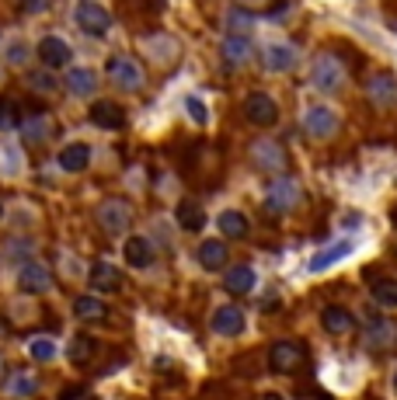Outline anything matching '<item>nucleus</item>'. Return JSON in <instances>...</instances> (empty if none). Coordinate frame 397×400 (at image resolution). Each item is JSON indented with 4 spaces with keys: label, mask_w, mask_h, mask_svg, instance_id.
I'll return each mask as SVG.
<instances>
[{
    "label": "nucleus",
    "mask_w": 397,
    "mask_h": 400,
    "mask_svg": "<svg viewBox=\"0 0 397 400\" xmlns=\"http://www.w3.org/2000/svg\"><path fill=\"white\" fill-rule=\"evenodd\" d=\"M320 324L328 327V334H349V331H356V317L345 307H328L320 314Z\"/></svg>",
    "instance_id": "obj_20"
},
{
    "label": "nucleus",
    "mask_w": 397,
    "mask_h": 400,
    "mask_svg": "<svg viewBox=\"0 0 397 400\" xmlns=\"http://www.w3.org/2000/svg\"><path fill=\"white\" fill-rule=\"evenodd\" d=\"M91 122L101 125V129H122L125 125V112L116 101H94L91 105Z\"/></svg>",
    "instance_id": "obj_16"
},
{
    "label": "nucleus",
    "mask_w": 397,
    "mask_h": 400,
    "mask_svg": "<svg viewBox=\"0 0 397 400\" xmlns=\"http://www.w3.org/2000/svg\"><path fill=\"white\" fill-rule=\"evenodd\" d=\"M223 63L227 67H244L251 56H255V45H251V39L247 35H237V32H230L227 39H223Z\"/></svg>",
    "instance_id": "obj_13"
},
{
    "label": "nucleus",
    "mask_w": 397,
    "mask_h": 400,
    "mask_svg": "<svg viewBox=\"0 0 397 400\" xmlns=\"http://www.w3.org/2000/svg\"><path fill=\"white\" fill-rule=\"evenodd\" d=\"M352 254V244L349 240H342V244H331V247H324V251H318L314 258H311V265H307V272H324V268H331L335 261H342V258H349Z\"/></svg>",
    "instance_id": "obj_18"
},
{
    "label": "nucleus",
    "mask_w": 397,
    "mask_h": 400,
    "mask_svg": "<svg viewBox=\"0 0 397 400\" xmlns=\"http://www.w3.org/2000/svg\"><path fill=\"white\" fill-rule=\"evenodd\" d=\"M223 289L234 292V296L251 292V289H255V272H251L247 265H234V268H227V272H223Z\"/></svg>",
    "instance_id": "obj_19"
},
{
    "label": "nucleus",
    "mask_w": 397,
    "mask_h": 400,
    "mask_svg": "<svg viewBox=\"0 0 397 400\" xmlns=\"http://www.w3.org/2000/svg\"><path fill=\"white\" fill-rule=\"evenodd\" d=\"M213 331L220 338H237L240 331H244V310L240 307H220L213 314Z\"/></svg>",
    "instance_id": "obj_14"
},
{
    "label": "nucleus",
    "mask_w": 397,
    "mask_h": 400,
    "mask_svg": "<svg viewBox=\"0 0 397 400\" xmlns=\"http://www.w3.org/2000/svg\"><path fill=\"white\" fill-rule=\"evenodd\" d=\"M366 98L376 108H397V77L394 74H373L366 80Z\"/></svg>",
    "instance_id": "obj_5"
},
{
    "label": "nucleus",
    "mask_w": 397,
    "mask_h": 400,
    "mask_svg": "<svg viewBox=\"0 0 397 400\" xmlns=\"http://www.w3.org/2000/svg\"><path fill=\"white\" fill-rule=\"evenodd\" d=\"M303 132L314 136V139H328V136L338 132V115H335L331 108H324V105H314V108H307V115H303Z\"/></svg>",
    "instance_id": "obj_7"
},
{
    "label": "nucleus",
    "mask_w": 397,
    "mask_h": 400,
    "mask_svg": "<svg viewBox=\"0 0 397 400\" xmlns=\"http://www.w3.org/2000/svg\"><path fill=\"white\" fill-rule=\"evenodd\" d=\"M14 112H11V101H0V125H11Z\"/></svg>",
    "instance_id": "obj_36"
},
{
    "label": "nucleus",
    "mask_w": 397,
    "mask_h": 400,
    "mask_svg": "<svg viewBox=\"0 0 397 400\" xmlns=\"http://www.w3.org/2000/svg\"><path fill=\"white\" fill-rule=\"evenodd\" d=\"M311 84L318 91H338L345 84V63L335 56V52H320L311 67Z\"/></svg>",
    "instance_id": "obj_1"
},
{
    "label": "nucleus",
    "mask_w": 397,
    "mask_h": 400,
    "mask_svg": "<svg viewBox=\"0 0 397 400\" xmlns=\"http://www.w3.org/2000/svg\"><path fill=\"white\" fill-rule=\"evenodd\" d=\"M394 390H397V369H394Z\"/></svg>",
    "instance_id": "obj_39"
},
{
    "label": "nucleus",
    "mask_w": 397,
    "mask_h": 400,
    "mask_svg": "<svg viewBox=\"0 0 397 400\" xmlns=\"http://www.w3.org/2000/svg\"><path fill=\"white\" fill-rule=\"evenodd\" d=\"M303 362H307V355H303V345L300 341H276L269 348V365L276 372H296Z\"/></svg>",
    "instance_id": "obj_4"
},
{
    "label": "nucleus",
    "mask_w": 397,
    "mask_h": 400,
    "mask_svg": "<svg viewBox=\"0 0 397 400\" xmlns=\"http://www.w3.org/2000/svg\"><path fill=\"white\" fill-rule=\"evenodd\" d=\"M262 67H265L269 74H286V70H293V67H296V49L286 45V42L265 45V49H262Z\"/></svg>",
    "instance_id": "obj_12"
},
{
    "label": "nucleus",
    "mask_w": 397,
    "mask_h": 400,
    "mask_svg": "<svg viewBox=\"0 0 397 400\" xmlns=\"http://www.w3.org/2000/svg\"><path fill=\"white\" fill-rule=\"evenodd\" d=\"M373 303L394 310L397 307V279H376L373 282Z\"/></svg>",
    "instance_id": "obj_27"
},
{
    "label": "nucleus",
    "mask_w": 397,
    "mask_h": 400,
    "mask_svg": "<svg viewBox=\"0 0 397 400\" xmlns=\"http://www.w3.org/2000/svg\"><path fill=\"white\" fill-rule=\"evenodd\" d=\"M125 261H129L133 268H147V265L154 261V247H150V240L147 237H129L125 240Z\"/></svg>",
    "instance_id": "obj_22"
},
{
    "label": "nucleus",
    "mask_w": 397,
    "mask_h": 400,
    "mask_svg": "<svg viewBox=\"0 0 397 400\" xmlns=\"http://www.w3.org/2000/svg\"><path fill=\"white\" fill-rule=\"evenodd\" d=\"M366 348L373 352H391L397 348V324L394 320H369L366 324Z\"/></svg>",
    "instance_id": "obj_10"
},
{
    "label": "nucleus",
    "mask_w": 397,
    "mask_h": 400,
    "mask_svg": "<svg viewBox=\"0 0 397 400\" xmlns=\"http://www.w3.org/2000/svg\"><path fill=\"white\" fill-rule=\"evenodd\" d=\"M98 223H101L108 234H122V230L133 223V209H129V202L108 199L101 209H98Z\"/></svg>",
    "instance_id": "obj_11"
},
{
    "label": "nucleus",
    "mask_w": 397,
    "mask_h": 400,
    "mask_svg": "<svg viewBox=\"0 0 397 400\" xmlns=\"http://www.w3.org/2000/svg\"><path fill=\"white\" fill-rule=\"evenodd\" d=\"M67 84H70V91H74V94H91V91L98 87V77H94L91 70H70Z\"/></svg>",
    "instance_id": "obj_29"
},
{
    "label": "nucleus",
    "mask_w": 397,
    "mask_h": 400,
    "mask_svg": "<svg viewBox=\"0 0 397 400\" xmlns=\"http://www.w3.org/2000/svg\"><path fill=\"white\" fill-rule=\"evenodd\" d=\"M39 56L45 67H52V70H60V67H67L70 63V45L63 39H56V35H45L39 42Z\"/></svg>",
    "instance_id": "obj_15"
},
{
    "label": "nucleus",
    "mask_w": 397,
    "mask_h": 400,
    "mask_svg": "<svg viewBox=\"0 0 397 400\" xmlns=\"http://www.w3.org/2000/svg\"><path fill=\"white\" fill-rule=\"evenodd\" d=\"M91 285H94L98 292H116V289H122V275H119V268H112V265L98 261V265L91 268Z\"/></svg>",
    "instance_id": "obj_21"
},
{
    "label": "nucleus",
    "mask_w": 397,
    "mask_h": 400,
    "mask_svg": "<svg viewBox=\"0 0 397 400\" xmlns=\"http://www.w3.org/2000/svg\"><path fill=\"white\" fill-rule=\"evenodd\" d=\"M32 84H35V87H42V91H52V87H56V80H49L45 74H35V80H32Z\"/></svg>",
    "instance_id": "obj_37"
},
{
    "label": "nucleus",
    "mask_w": 397,
    "mask_h": 400,
    "mask_svg": "<svg viewBox=\"0 0 397 400\" xmlns=\"http://www.w3.org/2000/svg\"><path fill=\"white\" fill-rule=\"evenodd\" d=\"M227 25H230V32L244 35V32L255 25V21H251V11H244V7H240V11H230V14H227Z\"/></svg>",
    "instance_id": "obj_31"
},
{
    "label": "nucleus",
    "mask_w": 397,
    "mask_h": 400,
    "mask_svg": "<svg viewBox=\"0 0 397 400\" xmlns=\"http://www.w3.org/2000/svg\"><path fill=\"white\" fill-rule=\"evenodd\" d=\"M87 164H91V147H87V143H70V147L60 154V167L70 171V174L84 171Z\"/></svg>",
    "instance_id": "obj_23"
},
{
    "label": "nucleus",
    "mask_w": 397,
    "mask_h": 400,
    "mask_svg": "<svg viewBox=\"0 0 397 400\" xmlns=\"http://www.w3.org/2000/svg\"><path fill=\"white\" fill-rule=\"evenodd\" d=\"M262 400H286V397H279V394H265Z\"/></svg>",
    "instance_id": "obj_38"
},
{
    "label": "nucleus",
    "mask_w": 397,
    "mask_h": 400,
    "mask_svg": "<svg viewBox=\"0 0 397 400\" xmlns=\"http://www.w3.org/2000/svg\"><path fill=\"white\" fill-rule=\"evenodd\" d=\"M244 115L251 125H258V129H272L279 122V105L272 94H265V91H251L247 98H244Z\"/></svg>",
    "instance_id": "obj_3"
},
{
    "label": "nucleus",
    "mask_w": 397,
    "mask_h": 400,
    "mask_svg": "<svg viewBox=\"0 0 397 400\" xmlns=\"http://www.w3.org/2000/svg\"><path fill=\"white\" fill-rule=\"evenodd\" d=\"M108 77L116 80L122 91H140V87H143V70H140V63L129 59V56L108 59Z\"/></svg>",
    "instance_id": "obj_9"
},
{
    "label": "nucleus",
    "mask_w": 397,
    "mask_h": 400,
    "mask_svg": "<svg viewBox=\"0 0 397 400\" xmlns=\"http://www.w3.org/2000/svg\"><path fill=\"white\" fill-rule=\"evenodd\" d=\"M18 282H21L25 292H45V289L52 285V275H49L42 265H25L21 275H18Z\"/></svg>",
    "instance_id": "obj_24"
},
{
    "label": "nucleus",
    "mask_w": 397,
    "mask_h": 400,
    "mask_svg": "<svg viewBox=\"0 0 397 400\" xmlns=\"http://www.w3.org/2000/svg\"><path fill=\"white\" fill-rule=\"evenodd\" d=\"M77 25L87 35H105V32L112 28V18H108V11H105L101 4L84 0V4H77Z\"/></svg>",
    "instance_id": "obj_8"
},
{
    "label": "nucleus",
    "mask_w": 397,
    "mask_h": 400,
    "mask_svg": "<svg viewBox=\"0 0 397 400\" xmlns=\"http://www.w3.org/2000/svg\"><path fill=\"white\" fill-rule=\"evenodd\" d=\"M300 199H303V188H300L296 178H276L265 188V209L269 212H289V209L300 205Z\"/></svg>",
    "instance_id": "obj_2"
},
{
    "label": "nucleus",
    "mask_w": 397,
    "mask_h": 400,
    "mask_svg": "<svg viewBox=\"0 0 397 400\" xmlns=\"http://www.w3.org/2000/svg\"><path fill=\"white\" fill-rule=\"evenodd\" d=\"M276 0H237V7H244V11H269Z\"/></svg>",
    "instance_id": "obj_35"
},
{
    "label": "nucleus",
    "mask_w": 397,
    "mask_h": 400,
    "mask_svg": "<svg viewBox=\"0 0 397 400\" xmlns=\"http://www.w3.org/2000/svg\"><path fill=\"white\" fill-rule=\"evenodd\" d=\"M251 160L262 167V171H269V174H276V171H282L286 167V150H282V143H276V139H255L251 143Z\"/></svg>",
    "instance_id": "obj_6"
},
{
    "label": "nucleus",
    "mask_w": 397,
    "mask_h": 400,
    "mask_svg": "<svg viewBox=\"0 0 397 400\" xmlns=\"http://www.w3.org/2000/svg\"><path fill=\"white\" fill-rule=\"evenodd\" d=\"M14 394H32L35 390V383H32V376H14V387H11Z\"/></svg>",
    "instance_id": "obj_34"
},
{
    "label": "nucleus",
    "mask_w": 397,
    "mask_h": 400,
    "mask_svg": "<svg viewBox=\"0 0 397 400\" xmlns=\"http://www.w3.org/2000/svg\"><path fill=\"white\" fill-rule=\"evenodd\" d=\"M198 265L206 272H220L227 265V244L223 240H202L198 244Z\"/></svg>",
    "instance_id": "obj_17"
},
{
    "label": "nucleus",
    "mask_w": 397,
    "mask_h": 400,
    "mask_svg": "<svg viewBox=\"0 0 397 400\" xmlns=\"http://www.w3.org/2000/svg\"><path fill=\"white\" fill-rule=\"evenodd\" d=\"M185 108H189V115H192L196 125H206V122H209V112H206V105H202L198 98H189V101H185Z\"/></svg>",
    "instance_id": "obj_33"
},
{
    "label": "nucleus",
    "mask_w": 397,
    "mask_h": 400,
    "mask_svg": "<svg viewBox=\"0 0 397 400\" xmlns=\"http://www.w3.org/2000/svg\"><path fill=\"white\" fill-rule=\"evenodd\" d=\"M216 223H220V234H223V237H234V240L247 237V219H244V212H237V209L220 212Z\"/></svg>",
    "instance_id": "obj_26"
},
{
    "label": "nucleus",
    "mask_w": 397,
    "mask_h": 400,
    "mask_svg": "<svg viewBox=\"0 0 397 400\" xmlns=\"http://www.w3.org/2000/svg\"><path fill=\"white\" fill-rule=\"evenodd\" d=\"M0 216H4V205H0Z\"/></svg>",
    "instance_id": "obj_40"
},
{
    "label": "nucleus",
    "mask_w": 397,
    "mask_h": 400,
    "mask_svg": "<svg viewBox=\"0 0 397 400\" xmlns=\"http://www.w3.org/2000/svg\"><path fill=\"white\" fill-rule=\"evenodd\" d=\"M28 352H32V359L49 362V359H56V341H49V338H32V341H28Z\"/></svg>",
    "instance_id": "obj_30"
},
{
    "label": "nucleus",
    "mask_w": 397,
    "mask_h": 400,
    "mask_svg": "<svg viewBox=\"0 0 397 400\" xmlns=\"http://www.w3.org/2000/svg\"><path fill=\"white\" fill-rule=\"evenodd\" d=\"M178 223H181V230L198 234V230L206 227V212H202V205H198V202H181V205H178Z\"/></svg>",
    "instance_id": "obj_25"
},
{
    "label": "nucleus",
    "mask_w": 397,
    "mask_h": 400,
    "mask_svg": "<svg viewBox=\"0 0 397 400\" xmlns=\"http://www.w3.org/2000/svg\"><path fill=\"white\" fill-rule=\"evenodd\" d=\"M74 314H77L80 320H101L108 310H105V303H101V299H94V296H77Z\"/></svg>",
    "instance_id": "obj_28"
},
{
    "label": "nucleus",
    "mask_w": 397,
    "mask_h": 400,
    "mask_svg": "<svg viewBox=\"0 0 397 400\" xmlns=\"http://www.w3.org/2000/svg\"><path fill=\"white\" fill-rule=\"evenodd\" d=\"M91 352H94V341H91V338H77V341L70 345V359L77 362V365L91 359Z\"/></svg>",
    "instance_id": "obj_32"
}]
</instances>
